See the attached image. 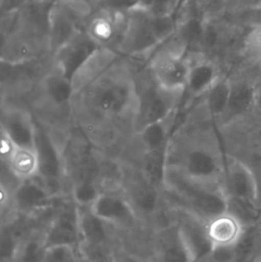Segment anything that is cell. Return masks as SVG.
<instances>
[{"label":"cell","instance_id":"cell-1","mask_svg":"<svg viewBox=\"0 0 261 262\" xmlns=\"http://www.w3.org/2000/svg\"><path fill=\"white\" fill-rule=\"evenodd\" d=\"M137 64L136 58L100 49L74 79L70 113L97 148L113 144L127 124L134 130Z\"/></svg>","mask_w":261,"mask_h":262},{"label":"cell","instance_id":"cell-2","mask_svg":"<svg viewBox=\"0 0 261 262\" xmlns=\"http://www.w3.org/2000/svg\"><path fill=\"white\" fill-rule=\"evenodd\" d=\"M52 3L31 0L16 12L0 15L1 61L23 62L53 55L49 26Z\"/></svg>","mask_w":261,"mask_h":262},{"label":"cell","instance_id":"cell-3","mask_svg":"<svg viewBox=\"0 0 261 262\" xmlns=\"http://www.w3.org/2000/svg\"><path fill=\"white\" fill-rule=\"evenodd\" d=\"M174 15H156L138 6L127 13V27L119 49L121 55L144 58L177 32Z\"/></svg>","mask_w":261,"mask_h":262},{"label":"cell","instance_id":"cell-4","mask_svg":"<svg viewBox=\"0 0 261 262\" xmlns=\"http://www.w3.org/2000/svg\"><path fill=\"white\" fill-rule=\"evenodd\" d=\"M164 188L187 206L186 212L208 222L228 211V200L221 185L192 180L177 168L168 165Z\"/></svg>","mask_w":261,"mask_h":262},{"label":"cell","instance_id":"cell-5","mask_svg":"<svg viewBox=\"0 0 261 262\" xmlns=\"http://www.w3.org/2000/svg\"><path fill=\"white\" fill-rule=\"evenodd\" d=\"M185 43L177 33L144 58L158 85L168 92H185L191 63L185 55Z\"/></svg>","mask_w":261,"mask_h":262},{"label":"cell","instance_id":"cell-6","mask_svg":"<svg viewBox=\"0 0 261 262\" xmlns=\"http://www.w3.org/2000/svg\"><path fill=\"white\" fill-rule=\"evenodd\" d=\"M137 105L135 114V134L147 126L167 119L176 112L181 94L162 89L153 79L144 62L138 63L136 74Z\"/></svg>","mask_w":261,"mask_h":262},{"label":"cell","instance_id":"cell-7","mask_svg":"<svg viewBox=\"0 0 261 262\" xmlns=\"http://www.w3.org/2000/svg\"><path fill=\"white\" fill-rule=\"evenodd\" d=\"M92 11L93 8L86 0H56L52 3L49 12L52 55L84 30Z\"/></svg>","mask_w":261,"mask_h":262},{"label":"cell","instance_id":"cell-8","mask_svg":"<svg viewBox=\"0 0 261 262\" xmlns=\"http://www.w3.org/2000/svg\"><path fill=\"white\" fill-rule=\"evenodd\" d=\"M177 163H168L188 178L222 186L225 159L213 146L195 143L185 148Z\"/></svg>","mask_w":261,"mask_h":262},{"label":"cell","instance_id":"cell-9","mask_svg":"<svg viewBox=\"0 0 261 262\" xmlns=\"http://www.w3.org/2000/svg\"><path fill=\"white\" fill-rule=\"evenodd\" d=\"M35 149L38 159V179L55 195L61 194L66 178L63 151L52 134L35 121Z\"/></svg>","mask_w":261,"mask_h":262},{"label":"cell","instance_id":"cell-10","mask_svg":"<svg viewBox=\"0 0 261 262\" xmlns=\"http://www.w3.org/2000/svg\"><path fill=\"white\" fill-rule=\"evenodd\" d=\"M127 13L105 9H93L84 30L101 49L119 53L127 27Z\"/></svg>","mask_w":261,"mask_h":262},{"label":"cell","instance_id":"cell-11","mask_svg":"<svg viewBox=\"0 0 261 262\" xmlns=\"http://www.w3.org/2000/svg\"><path fill=\"white\" fill-rule=\"evenodd\" d=\"M222 189L228 200L258 204V186L251 166L239 159H225Z\"/></svg>","mask_w":261,"mask_h":262},{"label":"cell","instance_id":"cell-12","mask_svg":"<svg viewBox=\"0 0 261 262\" xmlns=\"http://www.w3.org/2000/svg\"><path fill=\"white\" fill-rule=\"evenodd\" d=\"M100 49L85 30L81 31L54 54L55 69L73 82L78 72Z\"/></svg>","mask_w":261,"mask_h":262},{"label":"cell","instance_id":"cell-13","mask_svg":"<svg viewBox=\"0 0 261 262\" xmlns=\"http://www.w3.org/2000/svg\"><path fill=\"white\" fill-rule=\"evenodd\" d=\"M47 249L59 246L76 249L81 243L79 219L77 205L64 206L54 219L43 237Z\"/></svg>","mask_w":261,"mask_h":262},{"label":"cell","instance_id":"cell-14","mask_svg":"<svg viewBox=\"0 0 261 262\" xmlns=\"http://www.w3.org/2000/svg\"><path fill=\"white\" fill-rule=\"evenodd\" d=\"M122 188L135 212L150 215L159 209L161 189L150 183L140 169L132 175L124 171Z\"/></svg>","mask_w":261,"mask_h":262},{"label":"cell","instance_id":"cell-15","mask_svg":"<svg viewBox=\"0 0 261 262\" xmlns=\"http://www.w3.org/2000/svg\"><path fill=\"white\" fill-rule=\"evenodd\" d=\"M12 194L14 207L25 215L49 209L53 205L55 197L38 177L20 181Z\"/></svg>","mask_w":261,"mask_h":262},{"label":"cell","instance_id":"cell-16","mask_svg":"<svg viewBox=\"0 0 261 262\" xmlns=\"http://www.w3.org/2000/svg\"><path fill=\"white\" fill-rule=\"evenodd\" d=\"M1 130L17 146L35 147V121L26 109L18 107L3 108Z\"/></svg>","mask_w":261,"mask_h":262},{"label":"cell","instance_id":"cell-17","mask_svg":"<svg viewBox=\"0 0 261 262\" xmlns=\"http://www.w3.org/2000/svg\"><path fill=\"white\" fill-rule=\"evenodd\" d=\"M90 209L107 224H130L136 217L127 197L112 190L103 191Z\"/></svg>","mask_w":261,"mask_h":262},{"label":"cell","instance_id":"cell-18","mask_svg":"<svg viewBox=\"0 0 261 262\" xmlns=\"http://www.w3.org/2000/svg\"><path fill=\"white\" fill-rule=\"evenodd\" d=\"M178 226L194 262L208 259L213 246L207 232L206 222L187 212V217Z\"/></svg>","mask_w":261,"mask_h":262},{"label":"cell","instance_id":"cell-19","mask_svg":"<svg viewBox=\"0 0 261 262\" xmlns=\"http://www.w3.org/2000/svg\"><path fill=\"white\" fill-rule=\"evenodd\" d=\"M246 230L242 221L228 211L207 222V232L213 249L234 247Z\"/></svg>","mask_w":261,"mask_h":262},{"label":"cell","instance_id":"cell-20","mask_svg":"<svg viewBox=\"0 0 261 262\" xmlns=\"http://www.w3.org/2000/svg\"><path fill=\"white\" fill-rule=\"evenodd\" d=\"M256 109L255 83L245 79L231 81L229 101L222 121L230 122Z\"/></svg>","mask_w":261,"mask_h":262},{"label":"cell","instance_id":"cell-21","mask_svg":"<svg viewBox=\"0 0 261 262\" xmlns=\"http://www.w3.org/2000/svg\"><path fill=\"white\" fill-rule=\"evenodd\" d=\"M157 249L158 262H194L178 224L162 230Z\"/></svg>","mask_w":261,"mask_h":262},{"label":"cell","instance_id":"cell-22","mask_svg":"<svg viewBox=\"0 0 261 262\" xmlns=\"http://www.w3.org/2000/svg\"><path fill=\"white\" fill-rule=\"evenodd\" d=\"M41 84L44 96L54 107H70L74 95L73 82L57 70L55 64L43 77Z\"/></svg>","mask_w":261,"mask_h":262},{"label":"cell","instance_id":"cell-23","mask_svg":"<svg viewBox=\"0 0 261 262\" xmlns=\"http://www.w3.org/2000/svg\"><path fill=\"white\" fill-rule=\"evenodd\" d=\"M221 76L217 66L211 61L202 60L191 64L185 92L193 98L205 96Z\"/></svg>","mask_w":261,"mask_h":262},{"label":"cell","instance_id":"cell-24","mask_svg":"<svg viewBox=\"0 0 261 262\" xmlns=\"http://www.w3.org/2000/svg\"><path fill=\"white\" fill-rule=\"evenodd\" d=\"M78 209L81 234L80 243L90 246H107V223L98 218L90 207L78 206Z\"/></svg>","mask_w":261,"mask_h":262},{"label":"cell","instance_id":"cell-25","mask_svg":"<svg viewBox=\"0 0 261 262\" xmlns=\"http://www.w3.org/2000/svg\"><path fill=\"white\" fill-rule=\"evenodd\" d=\"M168 147L144 150L141 159L140 171L150 183L159 189L164 188L168 166Z\"/></svg>","mask_w":261,"mask_h":262},{"label":"cell","instance_id":"cell-26","mask_svg":"<svg viewBox=\"0 0 261 262\" xmlns=\"http://www.w3.org/2000/svg\"><path fill=\"white\" fill-rule=\"evenodd\" d=\"M6 164L11 173L19 182L38 177V159L35 147L17 146Z\"/></svg>","mask_w":261,"mask_h":262},{"label":"cell","instance_id":"cell-27","mask_svg":"<svg viewBox=\"0 0 261 262\" xmlns=\"http://www.w3.org/2000/svg\"><path fill=\"white\" fill-rule=\"evenodd\" d=\"M176 113L163 121L147 126L137 134L144 150L170 146L171 143L170 135L176 118Z\"/></svg>","mask_w":261,"mask_h":262},{"label":"cell","instance_id":"cell-28","mask_svg":"<svg viewBox=\"0 0 261 262\" xmlns=\"http://www.w3.org/2000/svg\"><path fill=\"white\" fill-rule=\"evenodd\" d=\"M231 80L221 76L205 94V105L212 118L222 120L228 108Z\"/></svg>","mask_w":261,"mask_h":262},{"label":"cell","instance_id":"cell-29","mask_svg":"<svg viewBox=\"0 0 261 262\" xmlns=\"http://www.w3.org/2000/svg\"><path fill=\"white\" fill-rule=\"evenodd\" d=\"M47 248L42 238H27L18 246L13 259L15 262H44Z\"/></svg>","mask_w":261,"mask_h":262},{"label":"cell","instance_id":"cell-30","mask_svg":"<svg viewBox=\"0 0 261 262\" xmlns=\"http://www.w3.org/2000/svg\"><path fill=\"white\" fill-rule=\"evenodd\" d=\"M93 9H105L116 12H125L139 5V0H86Z\"/></svg>","mask_w":261,"mask_h":262},{"label":"cell","instance_id":"cell-31","mask_svg":"<svg viewBox=\"0 0 261 262\" xmlns=\"http://www.w3.org/2000/svg\"><path fill=\"white\" fill-rule=\"evenodd\" d=\"M178 0H139V6L156 15H174Z\"/></svg>","mask_w":261,"mask_h":262},{"label":"cell","instance_id":"cell-32","mask_svg":"<svg viewBox=\"0 0 261 262\" xmlns=\"http://www.w3.org/2000/svg\"><path fill=\"white\" fill-rule=\"evenodd\" d=\"M245 48L253 59L261 63V23L254 25L248 32Z\"/></svg>","mask_w":261,"mask_h":262},{"label":"cell","instance_id":"cell-33","mask_svg":"<svg viewBox=\"0 0 261 262\" xmlns=\"http://www.w3.org/2000/svg\"><path fill=\"white\" fill-rule=\"evenodd\" d=\"M75 248L59 246L47 249L44 262H77Z\"/></svg>","mask_w":261,"mask_h":262},{"label":"cell","instance_id":"cell-34","mask_svg":"<svg viewBox=\"0 0 261 262\" xmlns=\"http://www.w3.org/2000/svg\"><path fill=\"white\" fill-rule=\"evenodd\" d=\"M17 145L12 141V139L1 130V157L3 161H9L12 154L15 151Z\"/></svg>","mask_w":261,"mask_h":262},{"label":"cell","instance_id":"cell-35","mask_svg":"<svg viewBox=\"0 0 261 262\" xmlns=\"http://www.w3.org/2000/svg\"><path fill=\"white\" fill-rule=\"evenodd\" d=\"M31 0H0V15L14 13Z\"/></svg>","mask_w":261,"mask_h":262},{"label":"cell","instance_id":"cell-36","mask_svg":"<svg viewBox=\"0 0 261 262\" xmlns=\"http://www.w3.org/2000/svg\"><path fill=\"white\" fill-rule=\"evenodd\" d=\"M247 163L251 166L255 176L257 186H258V193L260 195L261 193V150L252 154L249 163Z\"/></svg>","mask_w":261,"mask_h":262},{"label":"cell","instance_id":"cell-37","mask_svg":"<svg viewBox=\"0 0 261 262\" xmlns=\"http://www.w3.org/2000/svg\"><path fill=\"white\" fill-rule=\"evenodd\" d=\"M256 108L261 109V78L255 82Z\"/></svg>","mask_w":261,"mask_h":262},{"label":"cell","instance_id":"cell-38","mask_svg":"<svg viewBox=\"0 0 261 262\" xmlns=\"http://www.w3.org/2000/svg\"><path fill=\"white\" fill-rule=\"evenodd\" d=\"M112 262H144L137 257L130 256V255H124L120 257L117 259L113 260Z\"/></svg>","mask_w":261,"mask_h":262},{"label":"cell","instance_id":"cell-39","mask_svg":"<svg viewBox=\"0 0 261 262\" xmlns=\"http://www.w3.org/2000/svg\"><path fill=\"white\" fill-rule=\"evenodd\" d=\"M224 0H203L204 4L208 9H216L218 6H222Z\"/></svg>","mask_w":261,"mask_h":262},{"label":"cell","instance_id":"cell-40","mask_svg":"<svg viewBox=\"0 0 261 262\" xmlns=\"http://www.w3.org/2000/svg\"><path fill=\"white\" fill-rule=\"evenodd\" d=\"M47 1L54 2V1H56V0H47Z\"/></svg>","mask_w":261,"mask_h":262},{"label":"cell","instance_id":"cell-41","mask_svg":"<svg viewBox=\"0 0 261 262\" xmlns=\"http://www.w3.org/2000/svg\"><path fill=\"white\" fill-rule=\"evenodd\" d=\"M255 1H257V2H261V0H255Z\"/></svg>","mask_w":261,"mask_h":262},{"label":"cell","instance_id":"cell-42","mask_svg":"<svg viewBox=\"0 0 261 262\" xmlns=\"http://www.w3.org/2000/svg\"><path fill=\"white\" fill-rule=\"evenodd\" d=\"M260 140H261V134H260Z\"/></svg>","mask_w":261,"mask_h":262}]
</instances>
